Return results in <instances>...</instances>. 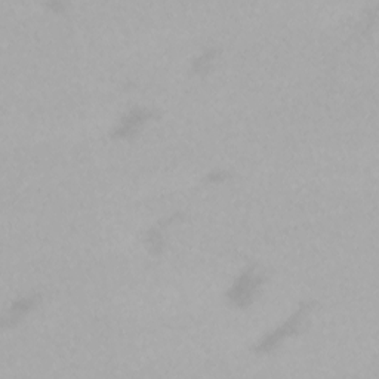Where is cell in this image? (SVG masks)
<instances>
[{"instance_id": "6da1fadb", "label": "cell", "mask_w": 379, "mask_h": 379, "mask_svg": "<svg viewBox=\"0 0 379 379\" xmlns=\"http://www.w3.org/2000/svg\"><path fill=\"white\" fill-rule=\"evenodd\" d=\"M314 309H315V301L313 299L302 301L298 305L297 311L293 313L285 323L276 327L274 331L264 335L262 339H260L252 347V351L256 354V356H264V354L274 352L280 345H282L283 341H286L290 336L298 335L302 331L305 322H307V319Z\"/></svg>"}, {"instance_id": "8992f818", "label": "cell", "mask_w": 379, "mask_h": 379, "mask_svg": "<svg viewBox=\"0 0 379 379\" xmlns=\"http://www.w3.org/2000/svg\"><path fill=\"white\" fill-rule=\"evenodd\" d=\"M145 243L149 251L157 256L161 255L165 249V237H163V227L161 224H157L151 227L149 231L145 233Z\"/></svg>"}, {"instance_id": "5b68a950", "label": "cell", "mask_w": 379, "mask_h": 379, "mask_svg": "<svg viewBox=\"0 0 379 379\" xmlns=\"http://www.w3.org/2000/svg\"><path fill=\"white\" fill-rule=\"evenodd\" d=\"M218 55H219V49L218 47L205 49V51L199 57H195V59L193 61V64H191L193 75L205 76L206 73H209L214 63H215V59L218 58Z\"/></svg>"}, {"instance_id": "3957f363", "label": "cell", "mask_w": 379, "mask_h": 379, "mask_svg": "<svg viewBox=\"0 0 379 379\" xmlns=\"http://www.w3.org/2000/svg\"><path fill=\"white\" fill-rule=\"evenodd\" d=\"M158 113L153 108H147V107H135L129 110L126 114L121 116L119 120V124L113 128L110 137L113 140H128L135 137L140 132L141 126H144L147 121H150L156 119Z\"/></svg>"}, {"instance_id": "7a4b0ae2", "label": "cell", "mask_w": 379, "mask_h": 379, "mask_svg": "<svg viewBox=\"0 0 379 379\" xmlns=\"http://www.w3.org/2000/svg\"><path fill=\"white\" fill-rule=\"evenodd\" d=\"M267 280V273L258 264H251L239 274L235 283L227 290V299L230 305L236 309H248L255 301L262 285Z\"/></svg>"}, {"instance_id": "277c9868", "label": "cell", "mask_w": 379, "mask_h": 379, "mask_svg": "<svg viewBox=\"0 0 379 379\" xmlns=\"http://www.w3.org/2000/svg\"><path fill=\"white\" fill-rule=\"evenodd\" d=\"M42 302V295L38 293H30V295L26 297H20L12 302L10 309L8 310L6 315L3 317V327H14L21 322L22 317H26L30 311L34 309H38Z\"/></svg>"}, {"instance_id": "ba28073f", "label": "cell", "mask_w": 379, "mask_h": 379, "mask_svg": "<svg viewBox=\"0 0 379 379\" xmlns=\"http://www.w3.org/2000/svg\"><path fill=\"white\" fill-rule=\"evenodd\" d=\"M47 8H51V9H55L57 12H64L66 9V5L63 2H49L46 3Z\"/></svg>"}, {"instance_id": "52a82bcc", "label": "cell", "mask_w": 379, "mask_h": 379, "mask_svg": "<svg viewBox=\"0 0 379 379\" xmlns=\"http://www.w3.org/2000/svg\"><path fill=\"white\" fill-rule=\"evenodd\" d=\"M231 177V174L228 172V170H214V172L207 174L205 177V182H211V184H218V182H224L225 179H228Z\"/></svg>"}]
</instances>
